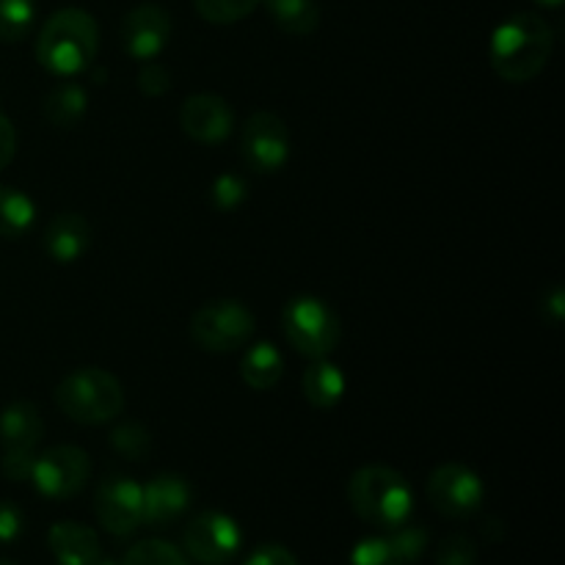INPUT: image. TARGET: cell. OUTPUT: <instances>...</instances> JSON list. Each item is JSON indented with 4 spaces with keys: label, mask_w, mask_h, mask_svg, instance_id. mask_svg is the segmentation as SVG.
<instances>
[{
    "label": "cell",
    "mask_w": 565,
    "mask_h": 565,
    "mask_svg": "<svg viewBox=\"0 0 565 565\" xmlns=\"http://www.w3.org/2000/svg\"><path fill=\"white\" fill-rule=\"evenodd\" d=\"M22 530H25V516H22L20 508L9 500L0 502V544L17 541L22 535Z\"/></svg>",
    "instance_id": "d6a6232c"
},
{
    "label": "cell",
    "mask_w": 565,
    "mask_h": 565,
    "mask_svg": "<svg viewBox=\"0 0 565 565\" xmlns=\"http://www.w3.org/2000/svg\"><path fill=\"white\" fill-rule=\"evenodd\" d=\"M42 439H44V419L33 403L17 401L3 408V414H0V441H3V447L36 450V445Z\"/></svg>",
    "instance_id": "e0dca14e"
},
{
    "label": "cell",
    "mask_w": 565,
    "mask_h": 565,
    "mask_svg": "<svg viewBox=\"0 0 565 565\" xmlns=\"http://www.w3.org/2000/svg\"><path fill=\"white\" fill-rule=\"evenodd\" d=\"M171 42V14L158 3H141L121 20V50L132 61H154Z\"/></svg>",
    "instance_id": "7c38bea8"
},
{
    "label": "cell",
    "mask_w": 565,
    "mask_h": 565,
    "mask_svg": "<svg viewBox=\"0 0 565 565\" xmlns=\"http://www.w3.org/2000/svg\"><path fill=\"white\" fill-rule=\"evenodd\" d=\"M386 539L392 541V546L397 550V555H401L403 563H417L419 557L425 555V550H428V533H425V527H417V524H401V527L395 530H386Z\"/></svg>",
    "instance_id": "83f0119b"
},
{
    "label": "cell",
    "mask_w": 565,
    "mask_h": 565,
    "mask_svg": "<svg viewBox=\"0 0 565 565\" xmlns=\"http://www.w3.org/2000/svg\"><path fill=\"white\" fill-rule=\"evenodd\" d=\"M248 196V185L241 174L235 171H224L213 180L210 185V202H213L215 210L221 213H230V210H237Z\"/></svg>",
    "instance_id": "4316f807"
},
{
    "label": "cell",
    "mask_w": 565,
    "mask_h": 565,
    "mask_svg": "<svg viewBox=\"0 0 565 565\" xmlns=\"http://www.w3.org/2000/svg\"><path fill=\"white\" fill-rule=\"evenodd\" d=\"M252 309L235 298H221L199 307L191 318V340L207 353H232L254 337Z\"/></svg>",
    "instance_id": "8992f818"
},
{
    "label": "cell",
    "mask_w": 565,
    "mask_h": 565,
    "mask_svg": "<svg viewBox=\"0 0 565 565\" xmlns=\"http://www.w3.org/2000/svg\"><path fill=\"white\" fill-rule=\"evenodd\" d=\"M351 565H406L390 539H364L351 552Z\"/></svg>",
    "instance_id": "f1b7e54d"
},
{
    "label": "cell",
    "mask_w": 565,
    "mask_h": 565,
    "mask_svg": "<svg viewBox=\"0 0 565 565\" xmlns=\"http://www.w3.org/2000/svg\"><path fill=\"white\" fill-rule=\"evenodd\" d=\"M285 373V359H281L279 348L268 340H259L248 345V351L241 359V379L243 384L252 386L254 392L274 390Z\"/></svg>",
    "instance_id": "ac0fdd59"
},
{
    "label": "cell",
    "mask_w": 565,
    "mask_h": 565,
    "mask_svg": "<svg viewBox=\"0 0 565 565\" xmlns=\"http://www.w3.org/2000/svg\"><path fill=\"white\" fill-rule=\"evenodd\" d=\"M33 461H36V450H22V447H6L3 452V475L11 483H25L31 480Z\"/></svg>",
    "instance_id": "1f68e13d"
},
{
    "label": "cell",
    "mask_w": 565,
    "mask_h": 565,
    "mask_svg": "<svg viewBox=\"0 0 565 565\" xmlns=\"http://www.w3.org/2000/svg\"><path fill=\"white\" fill-rule=\"evenodd\" d=\"M94 565H116V563L114 561H105V557H99V561L94 563Z\"/></svg>",
    "instance_id": "74e56055"
},
{
    "label": "cell",
    "mask_w": 565,
    "mask_h": 565,
    "mask_svg": "<svg viewBox=\"0 0 565 565\" xmlns=\"http://www.w3.org/2000/svg\"><path fill=\"white\" fill-rule=\"evenodd\" d=\"M241 527L221 511L199 513L185 530L188 555L202 565H226L241 552Z\"/></svg>",
    "instance_id": "8fae6325"
},
{
    "label": "cell",
    "mask_w": 565,
    "mask_h": 565,
    "mask_svg": "<svg viewBox=\"0 0 565 565\" xmlns=\"http://www.w3.org/2000/svg\"><path fill=\"white\" fill-rule=\"evenodd\" d=\"M94 513L103 530H108L116 539L132 535L143 524V489L132 478L110 475L97 486Z\"/></svg>",
    "instance_id": "30bf717a"
},
{
    "label": "cell",
    "mask_w": 565,
    "mask_h": 565,
    "mask_svg": "<svg viewBox=\"0 0 565 565\" xmlns=\"http://www.w3.org/2000/svg\"><path fill=\"white\" fill-rule=\"evenodd\" d=\"M55 403L61 412L81 425L110 423L125 408V390L108 370L77 367L58 381Z\"/></svg>",
    "instance_id": "277c9868"
},
{
    "label": "cell",
    "mask_w": 565,
    "mask_h": 565,
    "mask_svg": "<svg viewBox=\"0 0 565 565\" xmlns=\"http://www.w3.org/2000/svg\"><path fill=\"white\" fill-rule=\"evenodd\" d=\"M143 489V524L160 530L174 524L191 508L193 489L182 475H154Z\"/></svg>",
    "instance_id": "5bb4252c"
},
{
    "label": "cell",
    "mask_w": 565,
    "mask_h": 565,
    "mask_svg": "<svg viewBox=\"0 0 565 565\" xmlns=\"http://www.w3.org/2000/svg\"><path fill=\"white\" fill-rule=\"evenodd\" d=\"M544 315L550 318V323H561L565 318V292L561 287H555V290L550 292V298L544 301Z\"/></svg>",
    "instance_id": "d590c367"
},
{
    "label": "cell",
    "mask_w": 565,
    "mask_h": 565,
    "mask_svg": "<svg viewBox=\"0 0 565 565\" xmlns=\"http://www.w3.org/2000/svg\"><path fill=\"white\" fill-rule=\"evenodd\" d=\"M241 158L257 174H276L290 158V130L285 119L270 110H257L248 116L241 130Z\"/></svg>",
    "instance_id": "ba28073f"
},
{
    "label": "cell",
    "mask_w": 565,
    "mask_h": 565,
    "mask_svg": "<svg viewBox=\"0 0 565 565\" xmlns=\"http://www.w3.org/2000/svg\"><path fill=\"white\" fill-rule=\"evenodd\" d=\"M121 565H188L182 552L171 546L169 541H141L125 555Z\"/></svg>",
    "instance_id": "484cf974"
},
{
    "label": "cell",
    "mask_w": 565,
    "mask_h": 565,
    "mask_svg": "<svg viewBox=\"0 0 565 565\" xmlns=\"http://www.w3.org/2000/svg\"><path fill=\"white\" fill-rule=\"evenodd\" d=\"M287 342L307 359H329L342 340V323L334 309L315 296H296L281 309Z\"/></svg>",
    "instance_id": "5b68a950"
},
{
    "label": "cell",
    "mask_w": 565,
    "mask_h": 565,
    "mask_svg": "<svg viewBox=\"0 0 565 565\" xmlns=\"http://www.w3.org/2000/svg\"><path fill=\"white\" fill-rule=\"evenodd\" d=\"M478 563V544L467 535H447L436 546V565H475Z\"/></svg>",
    "instance_id": "f546056e"
},
{
    "label": "cell",
    "mask_w": 565,
    "mask_h": 565,
    "mask_svg": "<svg viewBox=\"0 0 565 565\" xmlns=\"http://www.w3.org/2000/svg\"><path fill=\"white\" fill-rule=\"evenodd\" d=\"M86 110H88V94L86 88L75 81L58 83V86L44 97V116H47L50 125L64 127V130L75 127L77 121L86 116Z\"/></svg>",
    "instance_id": "7402d4cb"
},
{
    "label": "cell",
    "mask_w": 565,
    "mask_h": 565,
    "mask_svg": "<svg viewBox=\"0 0 565 565\" xmlns=\"http://www.w3.org/2000/svg\"><path fill=\"white\" fill-rule=\"evenodd\" d=\"M246 565H298V561L292 557V552L285 550V546L265 544V546H259L252 557H248Z\"/></svg>",
    "instance_id": "836d02e7"
},
{
    "label": "cell",
    "mask_w": 565,
    "mask_h": 565,
    "mask_svg": "<svg viewBox=\"0 0 565 565\" xmlns=\"http://www.w3.org/2000/svg\"><path fill=\"white\" fill-rule=\"evenodd\" d=\"M535 3L546 6V9H557V6H561V3H563V0H535Z\"/></svg>",
    "instance_id": "8d00e7d4"
},
{
    "label": "cell",
    "mask_w": 565,
    "mask_h": 565,
    "mask_svg": "<svg viewBox=\"0 0 565 565\" xmlns=\"http://www.w3.org/2000/svg\"><path fill=\"white\" fill-rule=\"evenodd\" d=\"M47 544L61 565H94L103 557L97 533L77 522L53 524L47 533Z\"/></svg>",
    "instance_id": "2e32d148"
},
{
    "label": "cell",
    "mask_w": 565,
    "mask_h": 565,
    "mask_svg": "<svg viewBox=\"0 0 565 565\" xmlns=\"http://www.w3.org/2000/svg\"><path fill=\"white\" fill-rule=\"evenodd\" d=\"M0 565H11V563H6V561H0Z\"/></svg>",
    "instance_id": "f35d334b"
},
{
    "label": "cell",
    "mask_w": 565,
    "mask_h": 565,
    "mask_svg": "<svg viewBox=\"0 0 565 565\" xmlns=\"http://www.w3.org/2000/svg\"><path fill=\"white\" fill-rule=\"evenodd\" d=\"M348 500L362 522L395 530L412 519L414 491L397 469L362 467L348 483Z\"/></svg>",
    "instance_id": "3957f363"
},
{
    "label": "cell",
    "mask_w": 565,
    "mask_h": 565,
    "mask_svg": "<svg viewBox=\"0 0 565 565\" xmlns=\"http://www.w3.org/2000/svg\"><path fill=\"white\" fill-rule=\"evenodd\" d=\"M171 81H174V75H171L169 66L160 64L158 58L143 61L141 70H138V88H141V94H147V97H163L166 92H171Z\"/></svg>",
    "instance_id": "4dcf8cb0"
},
{
    "label": "cell",
    "mask_w": 565,
    "mask_h": 565,
    "mask_svg": "<svg viewBox=\"0 0 565 565\" xmlns=\"http://www.w3.org/2000/svg\"><path fill=\"white\" fill-rule=\"evenodd\" d=\"M110 445L119 456H125L127 461H143L152 450V436L143 425L138 423H121L119 428H114L110 434Z\"/></svg>",
    "instance_id": "d4e9b609"
},
{
    "label": "cell",
    "mask_w": 565,
    "mask_h": 565,
    "mask_svg": "<svg viewBox=\"0 0 565 565\" xmlns=\"http://www.w3.org/2000/svg\"><path fill=\"white\" fill-rule=\"evenodd\" d=\"M274 25L290 36H309L320 25V9L315 0H263Z\"/></svg>",
    "instance_id": "44dd1931"
},
{
    "label": "cell",
    "mask_w": 565,
    "mask_h": 565,
    "mask_svg": "<svg viewBox=\"0 0 565 565\" xmlns=\"http://www.w3.org/2000/svg\"><path fill=\"white\" fill-rule=\"evenodd\" d=\"M263 0H193L199 17L213 25H232L252 14Z\"/></svg>",
    "instance_id": "cb8c5ba5"
},
{
    "label": "cell",
    "mask_w": 565,
    "mask_h": 565,
    "mask_svg": "<svg viewBox=\"0 0 565 565\" xmlns=\"http://www.w3.org/2000/svg\"><path fill=\"white\" fill-rule=\"evenodd\" d=\"M301 390L309 406L334 408L337 403L345 397L348 381L334 362H329V359H315V362L303 370Z\"/></svg>",
    "instance_id": "d6986e66"
},
{
    "label": "cell",
    "mask_w": 565,
    "mask_h": 565,
    "mask_svg": "<svg viewBox=\"0 0 565 565\" xmlns=\"http://www.w3.org/2000/svg\"><path fill=\"white\" fill-rule=\"evenodd\" d=\"M99 50V28L88 11L61 9L36 36V58L50 75L75 77L92 70Z\"/></svg>",
    "instance_id": "7a4b0ae2"
},
{
    "label": "cell",
    "mask_w": 565,
    "mask_h": 565,
    "mask_svg": "<svg viewBox=\"0 0 565 565\" xmlns=\"http://www.w3.org/2000/svg\"><path fill=\"white\" fill-rule=\"evenodd\" d=\"M92 478V458L75 445H58L36 456L31 483L47 500H72Z\"/></svg>",
    "instance_id": "52a82bcc"
},
{
    "label": "cell",
    "mask_w": 565,
    "mask_h": 565,
    "mask_svg": "<svg viewBox=\"0 0 565 565\" xmlns=\"http://www.w3.org/2000/svg\"><path fill=\"white\" fill-rule=\"evenodd\" d=\"M92 246V226L81 213H61L44 230V252L53 263L72 265Z\"/></svg>",
    "instance_id": "9a60e30c"
},
{
    "label": "cell",
    "mask_w": 565,
    "mask_h": 565,
    "mask_svg": "<svg viewBox=\"0 0 565 565\" xmlns=\"http://www.w3.org/2000/svg\"><path fill=\"white\" fill-rule=\"evenodd\" d=\"M180 127L196 143H224L235 130V114L218 94H193L182 103Z\"/></svg>",
    "instance_id": "4fadbf2b"
},
{
    "label": "cell",
    "mask_w": 565,
    "mask_h": 565,
    "mask_svg": "<svg viewBox=\"0 0 565 565\" xmlns=\"http://www.w3.org/2000/svg\"><path fill=\"white\" fill-rule=\"evenodd\" d=\"M36 0H0V42H22L36 25Z\"/></svg>",
    "instance_id": "603a6c76"
},
{
    "label": "cell",
    "mask_w": 565,
    "mask_h": 565,
    "mask_svg": "<svg viewBox=\"0 0 565 565\" xmlns=\"http://www.w3.org/2000/svg\"><path fill=\"white\" fill-rule=\"evenodd\" d=\"M483 480L463 463H441L428 478V500L441 516L469 519L483 505Z\"/></svg>",
    "instance_id": "9c48e42d"
},
{
    "label": "cell",
    "mask_w": 565,
    "mask_h": 565,
    "mask_svg": "<svg viewBox=\"0 0 565 565\" xmlns=\"http://www.w3.org/2000/svg\"><path fill=\"white\" fill-rule=\"evenodd\" d=\"M36 224V204L28 193L17 188L0 185V237L20 241Z\"/></svg>",
    "instance_id": "ffe728a7"
},
{
    "label": "cell",
    "mask_w": 565,
    "mask_h": 565,
    "mask_svg": "<svg viewBox=\"0 0 565 565\" xmlns=\"http://www.w3.org/2000/svg\"><path fill=\"white\" fill-rule=\"evenodd\" d=\"M555 50V33L544 17L519 11L494 28L489 58L497 75L508 83H527L544 72Z\"/></svg>",
    "instance_id": "6da1fadb"
},
{
    "label": "cell",
    "mask_w": 565,
    "mask_h": 565,
    "mask_svg": "<svg viewBox=\"0 0 565 565\" xmlns=\"http://www.w3.org/2000/svg\"><path fill=\"white\" fill-rule=\"evenodd\" d=\"M17 154V130L9 116L0 110V171L14 160Z\"/></svg>",
    "instance_id": "e575fe53"
}]
</instances>
